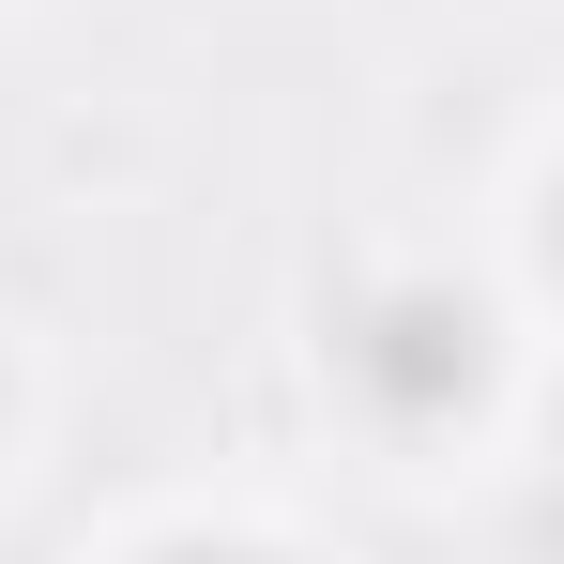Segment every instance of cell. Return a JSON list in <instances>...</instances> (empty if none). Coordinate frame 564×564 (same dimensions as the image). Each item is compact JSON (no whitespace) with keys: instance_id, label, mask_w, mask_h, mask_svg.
Here are the masks:
<instances>
[{"instance_id":"cell-1","label":"cell","mask_w":564,"mask_h":564,"mask_svg":"<svg viewBox=\"0 0 564 564\" xmlns=\"http://www.w3.org/2000/svg\"><path fill=\"white\" fill-rule=\"evenodd\" d=\"M305 397L381 488H458V473L519 458L534 412V321L519 290L458 260V245H351L305 321Z\"/></svg>"},{"instance_id":"cell-2","label":"cell","mask_w":564,"mask_h":564,"mask_svg":"<svg viewBox=\"0 0 564 564\" xmlns=\"http://www.w3.org/2000/svg\"><path fill=\"white\" fill-rule=\"evenodd\" d=\"M77 564H321L275 503H214V488H169V503H122Z\"/></svg>"},{"instance_id":"cell-3","label":"cell","mask_w":564,"mask_h":564,"mask_svg":"<svg viewBox=\"0 0 564 564\" xmlns=\"http://www.w3.org/2000/svg\"><path fill=\"white\" fill-rule=\"evenodd\" d=\"M488 275L519 290L534 336H564V122H534L519 169H503V198H488Z\"/></svg>"},{"instance_id":"cell-4","label":"cell","mask_w":564,"mask_h":564,"mask_svg":"<svg viewBox=\"0 0 564 564\" xmlns=\"http://www.w3.org/2000/svg\"><path fill=\"white\" fill-rule=\"evenodd\" d=\"M46 412H62V367H46V336L0 305V488H31V458H46Z\"/></svg>"}]
</instances>
